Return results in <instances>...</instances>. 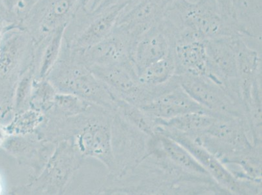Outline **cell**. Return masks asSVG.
I'll return each mask as SVG.
<instances>
[{
  "label": "cell",
  "instance_id": "cell-1",
  "mask_svg": "<svg viewBox=\"0 0 262 195\" xmlns=\"http://www.w3.org/2000/svg\"><path fill=\"white\" fill-rule=\"evenodd\" d=\"M46 79L57 92L76 95L105 110L115 111L116 96L85 65L81 52L71 49L64 42Z\"/></svg>",
  "mask_w": 262,
  "mask_h": 195
},
{
  "label": "cell",
  "instance_id": "cell-2",
  "mask_svg": "<svg viewBox=\"0 0 262 195\" xmlns=\"http://www.w3.org/2000/svg\"><path fill=\"white\" fill-rule=\"evenodd\" d=\"M114 112L94 105L86 113L73 116L71 128L74 131L68 138L84 158L90 157L103 163L113 178L116 170L112 134Z\"/></svg>",
  "mask_w": 262,
  "mask_h": 195
},
{
  "label": "cell",
  "instance_id": "cell-3",
  "mask_svg": "<svg viewBox=\"0 0 262 195\" xmlns=\"http://www.w3.org/2000/svg\"><path fill=\"white\" fill-rule=\"evenodd\" d=\"M33 66H35L34 39L22 26L14 25L5 33L0 44V89L14 96L19 78Z\"/></svg>",
  "mask_w": 262,
  "mask_h": 195
},
{
  "label": "cell",
  "instance_id": "cell-4",
  "mask_svg": "<svg viewBox=\"0 0 262 195\" xmlns=\"http://www.w3.org/2000/svg\"><path fill=\"white\" fill-rule=\"evenodd\" d=\"M83 158L70 139L61 140L39 175L18 192L63 194L74 173L82 165Z\"/></svg>",
  "mask_w": 262,
  "mask_h": 195
},
{
  "label": "cell",
  "instance_id": "cell-5",
  "mask_svg": "<svg viewBox=\"0 0 262 195\" xmlns=\"http://www.w3.org/2000/svg\"><path fill=\"white\" fill-rule=\"evenodd\" d=\"M169 9L183 25L194 31L205 41L242 37L239 31L224 17L215 0H174Z\"/></svg>",
  "mask_w": 262,
  "mask_h": 195
},
{
  "label": "cell",
  "instance_id": "cell-6",
  "mask_svg": "<svg viewBox=\"0 0 262 195\" xmlns=\"http://www.w3.org/2000/svg\"><path fill=\"white\" fill-rule=\"evenodd\" d=\"M127 4L120 5L98 14H93L82 5L67 25L63 42L74 51H84L108 36Z\"/></svg>",
  "mask_w": 262,
  "mask_h": 195
},
{
  "label": "cell",
  "instance_id": "cell-7",
  "mask_svg": "<svg viewBox=\"0 0 262 195\" xmlns=\"http://www.w3.org/2000/svg\"><path fill=\"white\" fill-rule=\"evenodd\" d=\"M175 75L179 84L192 99L218 117L244 119L247 112L242 100L226 87L205 76Z\"/></svg>",
  "mask_w": 262,
  "mask_h": 195
},
{
  "label": "cell",
  "instance_id": "cell-8",
  "mask_svg": "<svg viewBox=\"0 0 262 195\" xmlns=\"http://www.w3.org/2000/svg\"><path fill=\"white\" fill-rule=\"evenodd\" d=\"M89 0H39L20 23L32 35L35 43L54 31L66 27L76 12Z\"/></svg>",
  "mask_w": 262,
  "mask_h": 195
},
{
  "label": "cell",
  "instance_id": "cell-9",
  "mask_svg": "<svg viewBox=\"0 0 262 195\" xmlns=\"http://www.w3.org/2000/svg\"><path fill=\"white\" fill-rule=\"evenodd\" d=\"M139 108L152 118L160 119H169L190 113H208L216 116L182 89L176 75L168 82L155 87L151 99Z\"/></svg>",
  "mask_w": 262,
  "mask_h": 195
},
{
  "label": "cell",
  "instance_id": "cell-10",
  "mask_svg": "<svg viewBox=\"0 0 262 195\" xmlns=\"http://www.w3.org/2000/svg\"><path fill=\"white\" fill-rule=\"evenodd\" d=\"M235 37L206 40L208 57V78L225 87L233 94L242 98L240 93Z\"/></svg>",
  "mask_w": 262,
  "mask_h": 195
},
{
  "label": "cell",
  "instance_id": "cell-11",
  "mask_svg": "<svg viewBox=\"0 0 262 195\" xmlns=\"http://www.w3.org/2000/svg\"><path fill=\"white\" fill-rule=\"evenodd\" d=\"M138 39L127 31L115 26L101 41L84 51L82 58L88 68L111 66L132 63V56Z\"/></svg>",
  "mask_w": 262,
  "mask_h": 195
},
{
  "label": "cell",
  "instance_id": "cell-12",
  "mask_svg": "<svg viewBox=\"0 0 262 195\" xmlns=\"http://www.w3.org/2000/svg\"><path fill=\"white\" fill-rule=\"evenodd\" d=\"M156 128L157 133L166 135L184 147L201 164L214 181L225 188L226 191L234 194L243 192L244 187L241 185L239 181L225 167L217 157L205 148L203 145L177 131L160 126H157Z\"/></svg>",
  "mask_w": 262,
  "mask_h": 195
},
{
  "label": "cell",
  "instance_id": "cell-13",
  "mask_svg": "<svg viewBox=\"0 0 262 195\" xmlns=\"http://www.w3.org/2000/svg\"><path fill=\"white\" fill-rule=\"evenodd\" d=\"M174 0H133L126 5L116 26L137 39L163 17Z\"/></svg>",
  "mask_w": 262,
  "mask_h": 195
},
{
  "label": "cell",
  "instance_id": "cell-14",
  "mask_svg": "<svg viewBox=\"0 0 262 195\" xmlns=\"http://www.w3.org/2000/svg\"><path fill=\"white\" fill-rule=\"evenodd\" d=\"M32 135L9 134L2 147L21 163L32 166L37 176L53 153L57 143L39 137L37 139Z\"/></svg>",
  "mask_w": 262,
  "mask_h": 195
},
{
  "label": "cell",
  "instance_id": "cell-15",
  "mask_svg": "<svg viewBox=\"0 0 262 195\" xmlns=\"http://www.w3.org/2000/svg\"><path fill=\"white\" fill-rule=\"evenodd\" d=\"M172 39L160 22L141 35L135 44L132 63L137 75L151 64L168 56L173 51Z\"/></svg>",
  "mask_w": 262,
  "mask_h": 195
},
{
  "label": "cell",
  "instance_id": "cell-16",
  "mask_svg": "<svg viewBox=\"0 0 262 195\" xmlns=\"http://www.w3.org/2000/svg\"><path fill=\"white\" fill-rule=\"evenodd\" d=\"M175 75L205 76L209 75L208 57L205 41L196 40L176 44L173 48Z\"/></svg>",
  "mask_w": 262,
  "mask_h": 195
},
{
  "label": "cell",
  "instance_id": "cell-17",
  "mask_svg": "<svg viewBox=\"0 0 262 195\" xmlns=\"http://www.w3.org/2000/svg\"><path fill=\"white\" fill-rule=\"evenodd\" d=\"M154 139L159 151L173 165L195 177L211 178L201 164L174 140L161 133H156Z\"/></svg>",
  "mask_w": 262,
  "mask_h": 195
},
{
  "label": "cell",
  "instance_id": "cell-18",
  "mask_svg": "<svg viewBox=\"0 0 262 195\" xmlns=\"http://www.w3.org/2000/svg\"><path fill=\"white\" fill-rule=\"evenodd\" d=\"M66 27H61L50 33L41 41L35 44L36 79H46L58 61L63 42Z\"/></svg>",
  "mask_w": 262,
  "mask_h": 195
},
{
  "label": "cell",
  "instance_id": "cell-19",
  "mask_svg": "<svg viewBox=\"0 0 262 195\" xmlns=\"http://www.w3.org/2000/svg\"><path fill=\"white\" fill-rule=\"evenodd\" d=\"M218 118L220 117L208 113H190L169 119L154 120L157 126L177 131L195 139L201 137Z\"/></svg>",
  "mask_w": 262,
  "mask_h": 195
},
{
  "label": "cell",
  "instance_id": "cell-20",
  "mask_svg": "<svg viewBox=\"0 0 262 195\" xmlns=\"http://www.w3.org/2000/svg\"><path fill=\"white\" fill-rule=\"evenodd\" d=\"M116 112L142 134L153 138L156 135L155 120L139 107L116 98Z\"/></svg>",
  "mask_w": 262,
  "mask_h": 195
},
{
  "label": "cell",
  "instance_id": "cell-21",
  "mask_svg": "<svg viewBox=\"0 0 262 195\" xmlns=\"http://www.w3.org/2000/svg\"><path fill=\"white\" fill-rule=\"evenodd\" d=\"M176 70L173 51L168 56L155 62L139 74L140 82L149 87H156L168 82Z\"/></svg>",
  "mask_w": 262,
  "mask_h": 195
},
{
  "label": "cell",
  "instance_id": "cell-22",
  "mask_svg": "<svg viewBox=\"0 0 262 195\" xmlns=\"http://www.w3.org/2000/svg\"><path fill=\"white\" fill-rule=\"evenodd\" d=\"M94 105L76 95L57 92L54 106L47 113L54 117H73L86 113Z\"/></svg>",
  "mask_w": 262,
  "mask_h": 195
},
{
  "label": "cell",
  "instance_id": "cell-23",
  "mask_svg": "<svg viewBox=\"0 0 262 195\" xmlns=\"http://www.w3.org/2000/svg\"><path fill=\"white\" fill-rule=\"evenodd\" d=\"M56 94V90L49 80L35 78L30 100V108L47 113L54 106Z\"/></svg>",
  "mask_w": 262,
  "mask_h": 195
},
{
  "label": "cell",
  "instance_id": "cell-24",
  "mask_svg": "<svg viewBox=\"0 0 262 195\" xmlns=\"http://www.w3.org/2000/svg\"><path fill=\"white\" fill-rule=\"evenodd\" d=\"M44 113L32 108L16 113L15 118L7 127L9 135H27L33 134L45 121Z\"/></svg>",
  "mask_w": 262,
  "mask_h": 195
},
{
  "label": "cell",
  "instance_id": "cell-25",
  "mask_svg": "<svg viewBox=\"0 0 262 195\" xmlns=\"http://www.w3.org/2000/svg\"><path fill=\"white\" fill-rule=\"evenodd\" d=\"M36 77V67L33 66L26 71L16 83L13 96V104L16 113L28 109L30 107V100L33 81Z\"/></svg>",
  "mask_w": 262,
  "mask_h": 195
},
{
  "label": "cell",
  "instance_id": "cell-26",
  "mask_svg": "<svg viewBox=\"0 0 262 195\" xmlns=\"http://www.w3.org/2000/svg\"><path fill=\"white\" fill-rule=\"evenodd\" d=\"M221 13L228 22L234 26L239 31L241 35L239 26H238L236 15L235 10V0H215Z\"/></svg>",
  "mask_w": 262,
  "mask_h": 195
},
{
  "label": "cell",
  "instance_id": "cell-27",
  "mask_svg": "<svg viewBox=\"0 0 262 195\" xmlns=\"http://www.w3.org/2000/svg\"><path fill=\"white\" fill-rule=\"evenodd\" d=\"M133 0H89L87 8L93 14H98L113 7L127 4Z\"/></svg>",
  "mask_w": 262,
  "mask_h": 195
},
{
  "label": "cell",
  "instance_id": "cell-28",
  "mask_svg": "<svg viewBox=\"0 0 262 195\" xmlns=\"http://www.w3.org/2000/svg\"><path fill=\"white\" fill-rule=\"evenodd\" d=\"M39 0H23L22 4L16 11V15L20 23L25 16L28 13V11L39 2Z\"/></svg>",
  "mask_w": 262,
  "mask_h": 195
},
{
  "label": "cell",
  "instance_id": "cell-29",
  "mask_svg": "<svg viewBox=\"0 0 262 195\" xmlns=\"http://www.w3.org/2000/svg\"><path fill=\"white\" fill-rule=\"evenodd\" d=\"M0 17L6 19L13 23H19L17 16L15 13L9 11L8 9L4 6L3 2L0 0Z\"/></svg>",
  "mask_w": 262,
  "mask_h": 195
},
{
  "label": "cell",
  "instance_id": "cell-30",
  "mask_svg": "<svg viewBox=\"0 0 262 195\" xmlns=\"http://www.w3.org/2000/svg\"><path fill=\"white\" fill-rule=\"evenodd\" d=\"M2 1L9 11L16 15V11L22 4L23 0H2Z\"/></svg>",
  "mask_w": 262,
  "mask_h": 195
},
{
  "label": "cell",
  "instance_id": "cell-31",
  "mask_svg": "<svg viewBox=\"0 0 262 195\" xmlns=\"http://www.w3.org/2000/svg\"><path fill=\"white\" fill-rule=\"evenodd\" d=\"M15 25H18V23H12L9 22V20H6V19L0 17V44L2 43L5 33H6L9 28Z\"/></svg>",
  "mask_w": 262,
  "mask_h": 195
},
{
  "label": "cell",
  "instance_id": "cell-32",
  "mask_svg": "<svg viewBox=\"0 0 262 195\" xmlns=\"http://www.w3.org/2000/svg\"><path fill=\"white\" fill-rule=\"evenodd\" d=\"M8 133L7 132L6 127H2L0 126V147H2L5 139L8 137Z\"/></svg>",
  "mask_w": 262,
  "mask_h": 195
}]
</instances>
